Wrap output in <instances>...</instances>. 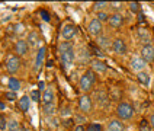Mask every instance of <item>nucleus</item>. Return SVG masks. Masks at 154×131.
<instances>
[{
  "label": "nucleus",
  "mask_w": 154,
  "mask_h": 131,
  "mask_svg": "<svg viewBox=\"0 0 154 131\" xmlns=\"http://www.w3.org/2000/svg\"><path fill=\"white\" fill-rule=\"evenodd\" d=\"M96 44H97V47L99 48H102V50H106V48H112V42H111V38L108 36V35H100L99 38H96Z\"/></svg>",
  "instance_id": "a211bd4d"
},
{
  "label": "nucleus",
  "mask_w": 154,
  "mask_h": 131,
  "mask_svg": "<svg viewBox=\"0 0 154 131\" xmlns=\"http://www.w3.org/2000/svg\"><path fill=\"white\" fill-rule=\"evenodd\" d=\"M109 3L111 2H96L93 3V10L97 13V12H105L106 9L109 8Z\"/></svg>",
  "instance_id": "5701e85b"
},
{
  "label": "nucleus",
  "mask_w": 154,
  "mask_h": 131,
  "mask_svg": "<svg viewBox=\"0 0 154 131\" xmlns=\"http://www.w3.org/2000/svg\"><path fill=\"white\" fill-rule=\"evenodd\" d=\"M138 38H140V41H143L147 45L150 42V39H151V35H150V32L147 29H138Z\"/></svg>",
  "instance_id": "412c9836"
},
{
  "label": "nucleus",
  "mask_w": 154,
  "mask_h": 131,
  "mask_svg": "<svg viewBox=\"0 0 154 131\" xmlns=\"http://www.w3.org/2000/svg\"><path fill=\"white\" fill-rule=\"evenodd\" d=\"M128 9H129V12H132V13H140L141 12V5L138 2H129Z\"/></svg>",
  "instance_id": "a878e982"
},
{
  "label": "nucleus",
  "mask_w": 154,
  "mask_h": 131,
  "mask_svg": "<svg viewBox=\"0 0 154 131\" xmlns=\"http://www.w3.org/2000/svg\"><path fill=\"white\" fill-rule=\"evenodd\" d=\"M151 93H153V101H154V87H153V90H151Z\"/></svg>",
  "instance_id": "4c0bfd02"
},
{
  "label": "nucleus",
  "mask_w": 154,
  "mask_h": 131,
  "mask_svg": "<svg viewBox=\"0 0 154 131\" xmlns=\"http://www.w3.org/2000/svg\"><path fill=\"white\" fill-rule=\"evenodd\" d=\"M13 32L17 34V35H22L23 32H25V25H23V23H20V22L15 23V25H13Z\"/></svg>",
  "instance_id": "7c9ffc66"
},
{
  "label": "nucleus",
  "mask_w": 154,
  "mask_h": 131,
  "mask_svg": "<svg viewBox=\"0 0 154 131\" xmlns=\"http://www.w3.org/2000/svg\"><path fill=\"white\" fill-rule=\"evenodd\" d=\"M115 112H116V118H118V120H121V121H129V120H132L134 115H135V108L129 104V102L122 101V102L118 104Z\"/></svg>",
  "instance_id": "20e7f679"
},
{
  "label": "nucleus",
  "mask_w": 154,
  "mask_h": 131,
  "mask_svg": "<svg viewBox=\"0 0 154 131\" xmlns=\"http://www.w3.org/2000/svg\"><path fill=\"white\" fill-rule=\"evenodd\" d=\"M20 128H22V127H20V122L17 121L16 118H12V120H9L8 131H19Z\"/></svg>",
  "instance_id": "b1692460"
},
{
  "label": "nucleus",
  "mask_w": 154,
  "mask_h": 131,
  "mask_svg": "<svg viewBox=\"0 0 154 131\" xmlns=\"http://www.w3.org/2000/svg\"><path fill=\"white\" fill-rule=\"evenodd\" d=\"M86 131H102V125L100 124H96V122H92L86 127Z\"/></svg>",
  "instance_id": "2f4dec72"
},
{
  "label": "nucleus",
  "mask_w": 154,
  "mask_h": 131,
  "mask_svg": "<svg viewBox=\"0 0 154 131\" xmlns=\"http://www.w3.org/2000/svg\"><path fill=\"white\" fill-rule=\"evenodd\" d=\"M5 64H6V70H8L9 74H16L22 67V61L16 54H9Z\"/></svg>",
  "instance_id": "39448f33"
},
{
  "label": "nucleus",
  "mask_w": 154,
  "mask_h": 131,
  "mask_svg": "<svg viewBox=\"0 0 154 131\" xmlns=\"http://www.w3.org/2000/svg\"><path fill=\"white\" fill-rule=\"evenodd\" d=\"M41 13H42V15H44V20H50V17H48V13H47L45 10H42Z\"/></svg>",
  "instance_id": "c9c22d12"
},
{
  "label": "nucleus",
  "mask_w": 154,
  "mask_h": 131,
  "mask_svg": "<svg viewBox=\"0 0 154 131\" xmlns=\"http://www.w3.org/2000/svg\"><path fill=\"white\" fill-rule=\"evenodd\" d=\"M109 15H111V13H108L106 10H105V12H97V13H96V19H97L99 22L105 23V22H108V19H109Z\"/></svg>",
  "instance_id": "bb28decb"
},
{
  "label": "nucleus",
  "mask_w": 154,
  "mask_h": 131,
  "mask_svg": "<svg viewBox=\"0 0 154 131\" xmlns=\"http://www.w3.org/2000/svg\"><path fill=\"white\" fill-rule=\"evenodd\" d=\"M124 6H125V3H122V2H111L109 3V9L113 10V13H121Z\"/></svg>",
  "instance_id": "393cba45"
},
{
  "label": "nucleus",
  "mask_w": 154,
  "mask_h": 131,
  "mask_svg": "<svg viewBox=\"0 0 154 131\" xmlns=\"http://www.w3.org/2000/svg\"><path fill=\"white\" fill-rule=\"evenodd\" d=\"M74 131H86V127L83 125V124H79V125L74 127Z\"/></svg>",
  "instance_id": "f704fd0d"
},
{
  "label": "nucleus",
  "mask_w": 154,
  "mask_h": 131,
  "mask_svg": "<svg viewBox=\"0 0 154 131\" xmlns=\"http://www.w3.org/2000/svg\"><path fill=\"white\" fill-rule=\"evenodd\" d=\"M127 50H128V47H127V42H125L124 38H115V39L112 41V51L115 52V54L125 55V54H127Z\"/></svg>",
  "instance_id": "9b49d317"
},
{
  "label": "nucleus",
  "mask_w": 154,
  "mask_h": 131,
  "mask_svg": "<svg viewBox=\"0 0 154 131\" xmlns=\"http://www.w3.org/2000/svg\"><path fill=\"white\" fill-rule=\"evenodd\" d=\"M8 125H9L8 118L3 114H0V131H8Z\"/></svg>",
  "instance_id": "c85d7f7f"
},
{
  "label": "nucleus",
  "mask_w": 154,
  "mask_h": 131,
  "mask_svg": "<svg viewBox=\"0 0 154 131\" xmlns=\"http://www.w3.org/2000/svg\"><path fill=\"white\" fill-rule=\"evenodd\" d=\"M147 63L140 55H134L131 60H129V69L135 73H141V71H146Z\"/></svg>",
  "instance_id": "1a4fd4ad"
},
{
  "label": "nucleus",
  "mask_w": 154,
  "mask_h": 131,
  "mask_svg": "<svg viewBox=\"0 0 154 131\" xmlns=\"http://www.w3.org/2000/svg\"><path fill=\"white\" fill-rule=\"evenodd\" d=\"M32 101H35V102H39V99L42 98V96L39 95V90H32L31 92V96H29Z\"/></svg>",
  "instance_id": "473e14b6"
},
{
  "label": "nucleus",
  "mask_w": 154,
  "mask_h": 131,
  "mask_svg": "<svg viewBox=\"0 0 154 131\" xmlns=\"http://www.w3.org/2000/svg\"><path fill=\"white\" fill-rule=\"evenodd\" d=\"M148 124H150V127H151V130L154 131V112L153 114H150V117H148Z\"/></svg>",
  "instance_id": "72a5a7b5"
},
{
  "label": "nucleus",
  "mask_w": 154,
  "mask_h": 131,
  "mask_svg": "<svg viewBox=\"0 0 154 131\" xmlns=\"http://www.w3.org/2000/svg\"><path fill=\"white\" fill-rule=\"evenodd\" d=\"M92 70L96 74H103V73L108 71V66L102 60H93L92 61Z\"/></svg>",
  "instance_id": "f3484780"
},
{
  "label": "nucleus",
  "mask_w": 154,
  "mask_h": 131,
  "mask_svg": "<svg viewBox=\"0 0 154 131\" xmlns=\"http://www.w3.org/2000/svg\"><path fill=\"white\" fill-rule=\"evenodd\" d=\"M108 131H125V124L124 121H121L118 118H113L108 122Z\"/></svg>",
  "instance_id": "dca6fc26"
},
{
  "label": "nucleus",
  "mask_w": 154,
  "mask_h": 131,
  "mask_svg": "<svg viewBox=\"0 0 154 131\" xmlns=\"http://www.w3.org/2000/svg\"><path fill=\"white\" fill-rule=\"evenodd\" d=\"M138 131H153V130H151V127H150L147 120H141L140 124H138Z\"/></svg>",
  "instance_id": "cd10ccee"
},
{
  "label": "nucleus",
  "mask_w": 154,
  "mask_h": 131,
  "mask_svg": "<svg viewBox=\"0 0 154 131\" xmlns=\"http://www.w3.org/2000/svg\"><path fill=\"white\" fill-rule=\"evenodd\" d=\"M140 57L146 61L147 64H148V63H153L154 61V47L151 44L143 45L141 50H140Z\"/></svg>",
  "instance_id": "f8f14e48"
},
{
  "label": "nucleus",
  "mask_w": 154,
  "mask_h": 131,
  "mask_svg": "<svg viewBox=\"0 0 154 131\" xmlns=\"http://www.w3.org/2000/svg\"><path fill=\"white\" fill-rule=\"evenodd\" d=\"M79 109H80L83 114L92 112V109H93V102H92V98L87 95V93H83V95L79 98Z\"/></svg>",
  "instance_id": "0eeeda50"
},
{
  "label": "nucleus",
  "mask_w": 154,
  "mask_h": 131,
  "mask_svg": "<svg viewBox=\"0 0 154 131\" xmlns=\"http://www.w3.org/2000/svg\"><path fill=\"white\" fill-rule=\"evenodd\" d=\"M8 87H9V90L10 92H17L19 89H20V80L16 77H9L8 80Z\"/></svg>",
  "instance_id": "aec40b11"
},
{
  "label": "nucleus",
  "mask_w": 154,
  "mask_h": 131,
  "mask_svg": "<svg viewBox=\"0 0 154 131\" xmlns=\"http://www.w3.org/2000/svg\"><path fill=\"white\" fill-rule=\"evenodd\" d=\"M137 79L138 82L144 86H148L150 85V74L147 71H141V73H137Z\"/></svg>",
  "instance_id": "4be33fe9"
},
{
  "label": "nucleus",
  "mask_w": 154,
  "mask_h": 131,
  "mask_svg": "<svg viewBox=\"0 0 154 131\" xmlns=\"http://www.w3.org/2000/svg\"><path fill=\"white\" fill-rule=\"evenodd\" d=\"M29 106H31V98L28 95L22 96L19 99V108H20V111L22 112H28L29 111Z\"/></svg>",
  "instance_id": "6ab92c4d"
},
{
  "label": "nucleus",
  "mask_w": 154,
  "mask_h": 131,
  "mask_svg": "<svg viewBox=\"0 0 154 131\" xmlns=\"http://www.w3.org/2000/svg\"><path fill=\"white\" fill-rule=\"evenodd\" d=\"M29 48H31V47L28 45L26 39H19V41H16V44H15V51H16L17 57L26 55V54L29 52Z\"/></svg>",
  "instance_id": "2eb2a0df"
},
{
  "label": "nucleus",
  "mask_w": 154,
  "mask_h": 131,
  "mask_svg": "<svg viewBox=\"0 0 154 131\" xmlns=\"http://www.w3.org/2000/svg\"><path fill=\"white\" fill-rule=\"evenodd\" d=\"M76 35H77V26L74 23H66V25L63 26V29H61V38L64 41H69L70 42V39H73Z\"/></svg>",
  "instance_id": "9d476101"
},
{
  "label": "nucleus",
  "mask_w": 154,
  "mask_h": 131,
  "mask_svg": "<svg viewBox=\"0 0 154 131\" xmlns=\"http://www.w3.org/2000/svg\"><path fill=\"white\" fill-rule=\"evenodd\" d=\"M87 32L94 38H99L100 35H103V23L99 22L96 17L90 19L89 23H87Z\"/></svg>",
  "instance_id": "423d86ee"
},
{
  "label": "nucleus",
  "mask_w": 154,
  "mask_h": 131,
  "mask_svg": "<svg viewBox=\"0 0 154 131\" xmlns=\"http://www.w3.org/2000/svg\"><path fill=\"white\" fill-rule=\"evenodd\" d=\"M26 42H28V45H29L31 48H36V51H38L41 47H44L42 45V38H41V35L38 34L36 31H31V32L28 34Z\"/></svg>",
  "instance_id": "6e6552de"
},
{
  "label": "nucleus",
  "mask_w": 154,
  "mask_h": 131,
  "mask_svg": "<svg viewBox=\"0 0 154 131\" xmlns=\"http://www.w3.org/2000/svg\"><path fill=\"white\" fill-rule=\"evenodd\" d=\"M19 131H26V130H25V128H23V127H22V128H20V130H19Z\"/></svg>",
  "instance_id": "58836bf2"
},
{
  "label": "nucleus",
  "mask_w": 154,
  "mask_h": 131,
  "mask_svg": "<svg viewBox=\"0 0 154 131\" xmlns=\"http://www.w3.org/2000/svg\"><path fill=\"white\" fill-rule=\"evenodd\" d=\"M41 102H42L44 114H45L47 117L52 115L54 111H55V92H54L52 87H47V89L44 90Z\"/></svg>",
  "instance_id": "f03ea898"
},
{
  "label": "nucleus",
  "mask_w": 154,
  "mask_h": 131,
  "mask_svg": "<svg viewBox=\"0 0 154 131\" xmlns=\"http://www.w3.org/2000/svg\"><path fill=\"white\" fill-rule=\"evenodd\" d=\"M45 55H47V48H45V47H41V48L36 51V55H35V60H34L35 71H39V70L42 69V66L45 64Z\"/></svg>",
  "instance_id": "ddd939ff"
},
{
  "label": "nucleus",
  "mask_w": 154,
  "mask_h": 131,
  "mask_svg": "<svg viewBox=\"0 0 154 131\" xmlns=\"http://www.w3.org/2000/svg\"><path fill=\"white\" fill-rule=\"evenodd\" d=\"M16 99H17L16 92H10V90L5 92V101H8V102H15Z\"/></svg>",
  "instance_id": "c756f323"
},
{
  "label": "nucleus",
  "mask_w": 154,
  "mask_h": 131,
  "mask_svg": "<svg viewBox=\"0 0 154 131\" xmlns=\"http://www.w3.org/2000/svg\"><path fill=\"white\" fill-rule=\"evenodd\" d=\"M96 73H94L92 69L86 70L85 73L82 74V77L79 80V87L82 89V92H85V93H89L92 89H93L94 83H96Z\"/></svg>",
  "instance_id": "7ed1b4c3"
},
{
  "label": "nucleus",
  "mask_w": 154,
  "mask_h": 131,
  "mask_svg": "<svg viewBox=\"0 0 154 131\" xmlns=\"http://www.w3.org/2000/svg\"><path fill=\"white\" fill-rule=\"evenodd\" d=\"M58 52H60V58L64 69L69 70L74 64V60H76V48H74V45L69 42V41H63L60 44V47H58Z\"/></svg>",
  "instance_id": "f257e3e1"
},
{
  "label": "nucleus",
  "mask_w": 154,
  "mask_h": 131,
  "mask_svg": "<svg viewBox=\"0 0 154 131\" xmlns=\"http://www.w3.org/2000/svg\"><path fill=\"white\" fill-rule=\"evenodd\" d=\"M5 109H6V104L0 101V111H5Z\"/></svg>",
  "instance_id": "e433bc0d"
},
{
  "label": "nucleus",
  "mask_w": 154,
  "mask_h": 131,
  "mask_svg": "<svg viewBox=\"0 0 154 131\" xmlns=\"http://www.w3.org/2000/svg\"><path fill=\"white\" fill-rule=\"evenodd\" d=\"M125 19L122 16V13H111L109 19H108V25L111 26L112 29H119L124 26Z\"/></svg>",
  "instance_id": "4468645a"
}]
</instances>
